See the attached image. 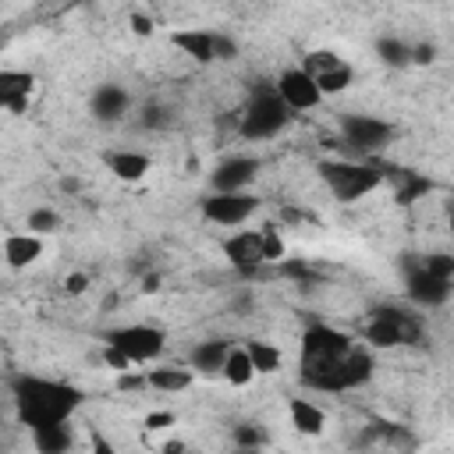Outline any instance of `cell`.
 Returning <instances> with one entry per match:
<instances>
[{
  "mask_svg": "<svg viewBox=\"0 0 454 454\" xmlns=\"http://www.w3.org/2000/svg\"><path fill=\"white\" fill-rule=\"evenodd\" d=\"M301 383L319 394H344L372 376V348H362L333 326H309L301 333Z\"/></svg>",
  "mask_w": 454,
  "mask_h": 454,
  "instance_id": "6da1fadb",
  "label": "cell"
},
{
  "mask_svg": "<svg viewBox=\"0 0 454 454\" xmlns=\"http://www.w3.org/2000/svg\"><path fill=\"white\" fill-rule=\"evenodd\" d=\"M11 401L18 419L32 429L43 426H64L71 422V415L82 408V390L64 383V380H46V376H14L11 380Z\"/></svg>",
  "mask_w": 454,
  "mask_h": 454,
  "instance_id": "7a4b0ae2",
  "label": "cell"
},
{
  "mask_svg": "<svg viewBox=\"0 0 454 454\" xmlns=\"http://www.w3.org/2000/svg\"><path fill=\"white\" fill-rule=\"evenodd\" d=\"M287 121H291V106L277 96V89L270 85V89H259L252 99H248V106L241 110V117H238V135L245 138V142H266V138H273V135H280L284 128H287Z\"/></svg>",
  "mask_w": 454,
  "mask_h": 454,
  "instance_id": "3957f363",
  "label": "cell"
},
{
  "mask_svg": "<svg viewBox=\"0 0 454 454\" xmlns=\"http://www.w3.org/2000/svg\"><path fill=\"white\" fill-rule=\"evenodd\" d=\"M454 287V255H426L419 270L408 273V298L415 305L436 309L450 298Z\"/></svg>",
  "mask_w": 454,
  "mask_h": 454,
  "instance_id": "277c9868",
  "label": "cell"
},
{
  "mask_svg": "<svg viewBox=\"0 0 454 454\" xmlns=\"http://www.w3.org/2000/svg\"><path fill=\"white\" fill-rule=\"evenodd\" d=\"M362 337H365V348H401V344H415L422 337V323L415 312L383 305L365 319Z\"/></svg>",
  "mask_w": 454,
  "mask_h": 454,
  "instance_id": "5b68a950",
  "label": "cell"
},
{
  "mask_svg": "<svg viewBox=\"0 0 454 454\" xmlns=\"http://www.w3.org/2000/svg\"><path fill=\"white\" fill-rule=\"evenodd\" d=\"M319 174H323L330 195L340 199V202H358L362 195L376 192L380 181H383V170H376V167H369V163H351V160L323 163Z\"/></svg>",
  "mask_w": 454,
  "mask_h": 454,
  "instance_id": "8992f818",
  "label": "cell"
},
{
  "mask_svg": "<svg viewBox=\"0 0 454 454\" xmlns=\"http://www.w3.org/2000/svg\"><path fill=\"white\" fill-rule=\"evenodd\" d=\"M106 344H114L117 351H124L135 365L138 362H156L167 348V333L153 323H131V326H117L106 333Z\"/></svg>",
  "mask_w": 454,
  "mask_h": 454,
  "instance_id": "52a82bcc",
  "label": "cell"
},
{
  "mask_svg": "<svg viewBox=\"0 0 454 454\" xmlns=\"http://www.w3.org/2000/svg\"><path fill=\"white\" fill-rule=\"evenodd\" d=\"M340 135H344V142L355 153L372 156V153H380V149L390 145L394 124L383 121V117H376V114H340Z\"/></svg>",
  "mask_w": 454,
  "mask_h": 454,
  "instance_id": "ba28073f",
  "label": "cell"
},
{
  "mask_svg": "<svg viewBox=\"0 0 454 454\" xmlns=\"http://www.w3.org/2000/svg\"><path fill=\"white\" fill-rule=\"evenodd\" d=\"M259 209V199L252 192H209L202 199V216L216 227H241Z\"/></svg>",
  "mask_w": 454,
  "mask_h": 454,
  "instance_id": "9c48e42d",
  "label": "cell"
},
{
  "mask_svg": "<svg viewBox=\"0 0 454 454\" xmlns=\"http://www.w3.org/2000/svg\"><path fill=\"white\" fill-rule=\"evenodd\" d=\"M301 67L312 74V82L319 85L323 96H337V92H344V89L355 82V67H351L344 57L330 53V50L309 53V57L301 60Z\"/></svg>",
  "mask_w": 454,
  "mask_h": 454,
  "instance_id": "30bf717a",
  "label": "cell"
},
{
  "mask_svg": "<svg viewBox=\"0 0 454 454\" xmlns=\"http://www.w3.org/2000/svg\"><path fill=\"white\" fill-rule=\"evenodd\" d=\"M273 89H277V96L291 106V114H294V110H298V114H301V110H316V106L326 99V96L319 92V85L312 82V74H309L301 64H298V67H284V71L277 74V85H273Z\"/></svg>",
  "mask_w": 454,
  "mask_h": 454,
  "instance_id": "8fae6325",
  "label": "cell"
},
{
  "mask_svg": "<svg viewBox=\"0 0 454 454\" xmlns=\"http://www.w3.org/2000/svg\"><path fill=\"white\" fill-rule=\"evenodd\" d=\"M223 255L234 270L241 273H252L266 262V241H262V231H234L227 241H223Z\"/></svg>",
  "mask_w": 454,
  "mask_h": 454,
  "instance_id": "7c38bea8",
  "label": "cell"
},
{
  "mask_svg": "<svg viewBox=\"0 0 454 454\" xmlns=\"http://www.w3.org/2000/svg\"><path fill=\"white\" fill-rule=\"evenodd\" d=\"M255 174H259V160H252V156H227V160H220L213 167L209 184H213V192H248Z\"/></svg>",
  "mask_w": 454,
  "mask_h": 454,
  "instance_id": "4fadbf2b",
  "label": "cell"
},
{
  "mask_svg": "<svg viewBox=\"0 0 454 454\" xmlns=\"http://www.w3.org/2000/svg\"><path fill=\"white\" fill-rule=\"evenodd\" d=\"M32 89H35V78L28 71H18V67H4L0 71V106L7 114H25Z\"/></svg>",
  "mask_w": 454,
  "mask_h": 454,
  "instance_id": "5bb4252c",
  "label": "cell"
},
{
  "mask_svg": "<svg viewBox=\"0 0 454 454\" xmlns=\"http://www.w3.org/2000/svg\"><path fill=\"white\" fill-rule=\"evenodd\" d=\"M128 106H131V96H128V89H124V85H117V82L99 85V89L92 92V99H89L92 117H96V121H103V124L121 121V117L128 114Z\"/></svg>",
  "mask_w": 454,
  "mask_h": 454,
  "instance_id": "9a60e30c",
  "label": "cell"
},
{
  "mask_svg": "<svg viewBox=\"0 0 454 454\" xmlns=\"http://www.w3.org/2000/svg\"><path fill=\"white\" fill-rule=\"evenodd\" d=\"M216 35H220V32H206V28H177V32L170 35V43H174L184 57H192V60H199V64H209V60H216Z\"/></svg>",
  "mask_w": 454,
  "mask_h": 454,
  "instance_id": "2e32d148",
  "label": "cell"
},
{
  "mask_svg": "<svg viewBox=\"0 0 454 454\" xmlns=\"http://www.w3.org/2000/svg\"><path fill=\"white\" fill-rule=\"evenodd\" d=\"M39 255H43V238H39V234L11 231V234L4 238V259H7V266L25 270V266H32Z\"/></svg>",
  "mask_w": 454,
  "mask_h": 454,
  "instance_id": "e0dca14e",
  "label": "cell"
},
{
  "mask_svg": "<svg viewBox=\"0 0 454 454\" xmlns=\"http://www.w3.org/2000/svg\"><path fill=\"white\" fill-rule=\"evenodd\" d=\"M287 419L301 436H319L326 429V411L312 397H291L287 401Z\"/></svg>",
  "mask_w": 454,
  "mask_h": 454,
  "instance_id": "ac0fdd59",
  "label": "cell"
},
{
  "mask_svg": "<svg viewBox=\"0 0 454 454\" xmlns=\"http://www.w3.org/2000/svg\"><path fill=\"white\" fill-rule=\"evenodd\" d=\"M103 160L114 170V177H121V181H142L149 174V167H153V160L145 153H138V149H114Z\"/></svg>",
  "mask_w": 454,
  "mask_h": 454,
  "instance_id": "d6986e66",
  "label": "cell"
},
{
  "mask_svg": "<svg viewBox=\"0 0 454 454\" xmlns=\"http://www.w3.org/2000/svg\"><path fill=\"white\" fill-rule=\"evenodd\" d=\"M231 340H199L195 348H192V369L195 372H206V376H213V372H223V365H227V355H231Z\"/></svg>",
  "mask_w": 454,
  "mask_h": 454,
  "instance_id": "ffe728a7",
  "label": "cell"
},
{
  "mask_svg": "<svg viewBox=\"0 0 454 454\" xmlns=\"http://www.w3.org/2000/svg\"><path fill=\"white\" fill-rule=\"evenodd\" d=\"M28 436H32L35 454H67L71 443H74L71 422H64V426H43V429H32Z\"/></svg>",
  "mask_w": 454,
  "mask_h": 454,
  "instance_id": "44dd1931",
  "label": "cell"
},
{
  "mask_svg": "<svg viewBox=\"0 0 454 454\" xmlns=\"http://www.w3.org/2000/svg\"><path fill=\"white\" fill-rule=\"evenodd\" d=\"M145 380H149V390H160V394H181V390L192 387V369H181V365H160V369H149Z\"/></svg>",
  "mask_w": 454,
  "mask_h": 454,
  "instance_id": "7402d4cb",
  "label": "cell"
},
{
  "mask_svg": "<svg viewBox=\"0 0 454 454\" xmlns=\"http://www.w3.org/2000/svg\"><path fill=\"white\" fill-rule=\"evenodd\" d=\"M231 387H245V383H252L255 380V365H252V358H248V351H245V344H234L231 348V355H227V365H223V372H220Z\"/></svg>",
  "mask_w": 454,
  "mask_h": 454,
  "instance_id": "603a6c76",
  "label": "cell"
},
{
  "mask_svg": "<svg viewBox=\"0 0 454 454\" xmlns=\"http://www.w3.org/2000/svg\"><path fill=\"white\" fill-rule=\"evenodd\" d=\"M245 351H248V358L255 365V376H270V372L280 369V348L277 344H270V340H248Z\"/></svg>",
  "mask_w": 454,
  "mask_h": 454,
  "instance_id": "cb8c5ba5",
  "label": "cell"
},
{
  "mask_svg": "<svg viewBox=\"0 0 454 454\" xmlns=\"http://www.w3.org/2000/svg\"><path fill=\"white\" fill-rule=\"evenodd\" d=\"M376 57L390 67H401V64H411V46L404 39H394V35H383L376 43Z\"/></svg>",
  "mask_w": 454,
  "mask_h": 454,
  "instance_id": "d4e9b609",
  "label": "cell"
},
{
  "mask_svg": "<svg viewBox=\"0 0 454 454\" xmlns=\"http://www.w3.org/2000/svg\"><path fill=\"white\" fill-rule=\"evenodd\" d=\"M57 227H60V213H57V209H50V206L32 209V213H28V220H25V231H28V234H39V238H43V234H53Z\"/></svg>",
  "mask_w": 454,
  "mask_h": 454,
  "instance_id": "484cf974",
  "label": "cell"
},
{
  "mask_svg": "<svg viewBox=\"0 0 454 454\" xmlns=\"http://www.w3.org/2000/svg\"><path fill=\"white\" fill-rule=\"evenodd\" d=\"M234 443H238V450H262L266 429L255 426V422H241V426L234 429Z\"/></svg>",
  "mask_w": 454,
  "mask_h": 454,
  "instance_id": "4316f807",
  "label": "cell"
},
{
  "mask_svg": "<svg viewBox=\"0 0 454 454\" xmlns=\"http://www.w3.org/2000/svg\"><path fill=\"white\" fill-rule=\"evenodd\" d=\"M103 362H106V369H114L117 376H121V372H131V365H135V362H131L124 351H117L114 344H106V348H103Z\"/></svg>",
  "mask_w": 454,
  "mask_h": 454,
  "instance_id": "83f0119b",
  "label": "cell"
},
{
  "mask_svg": "<svg viewBox=\"0 0 454 454\" xmlns=\"http://www.w3.org/2000/svg\"><path fill=\"white\" fill-rule=\"evenodd\" d=\"M422 192H429V181H426V177H411V174H408V184L397 192V199H401V202H415V195H422Z\"/></svg>",
  "mask_w": 454,
  "mask_h": 454,
  "instance_id": "f1b7e54d",
  "label": "cell"
},
{
  "mask_svg": "<svg viewBox=\"0 0 454 454\" xmlns=\"http://www.w3.org/2000/svg\"><path fill=\"white\" fill-rule=\"evenodd\" d=\"M262 241H266V262H273V259L284 255V241H280V234L273 227H262Z\"/></svg>",
  "mask_w": 454,
  "mask_h": 454,
  "instance_id": "f546056e",
  "label": "cell"
},
{
  "mask_svg": "<svg viewBox=\"0 0 454 454\" xmlns=\"http://www.w3.org/2000/svg\"><path fill=\"white\" fill-rule=\"evenodd\" d=\"M89 454H117V447H114V440H106L99 429H92V433H89Z\"/></svg>",
  "mask_w": 454,
  "mask_h": 454,
  "instance_id": "4dcf8cb0",
  "label": "cell"
},
{
  "mask_svg": "<svg viewBox=\"0 0 454 454\" xmlns=\"http://www.w3.org/2000/svg\"><path fill=\"white\" fill-rule=\"evenodd\" d=\"M117 387H121V390H145L149 380H145V372H121V376H117Z\"/></svg>",
  "mask_w": 454,
  "mask_h": 454,
  "instance_id": "1f68e13d",
  "label": "cell"
},
{
  "mask_svg": "<svg viewBox=\"0 0 454 454\" xmlns=\"http://www.w3.org/2000/svg\"><path fill=\"white\" fill-rule=\"evenodd\" d=\"M174 426V411H149L145 415V429H167Z\"/></svg>",
  "mask_w": 454,
  "mask_h": 454,
  "instance_id": "d6a6232c",
  "label": "cell"
},
{
  "mask_svg": "<svg viewBox=\"0 0 454 454\" xmlns=\"http://www.w3.org/2000/svg\"><path fill=\"white\" fill-rule=\"evenodd\" d=\"M131 32H135V35H149V32H153V18L135 11V14H131Z\"/></svg>",
  "mask_w": 454,
  "mask_h": 454,
  "instance_id": "836d02e7",
  "label": "cell"
},
{
  "mask_svg": "<svg viewBox=\"0 0 454 454\" xmlns=\"http://www.w3.org/2000/svg\"><path fill=\"white\" fill-rule=\"evenodd\" d=\"M216 57H223V60L238 57V46H234V39H227V35H216Z\"/></svg>",
  "mask_w": 454,
  "mask_h": 454,
  "instance_id": "e575fe53",
  "label": "cell"
},
{
  "mask_svg": "<svg viewBox=\"0 0 454 454\" xmlns=\"http://www.w3.org/2000/svg\"><path fill=\"white\" fill-rule=\"evenodd\" d=\"M85 287H89V277L85 273H71L67 277V294H82Z\"/></svg>",
  "mask_w": 454,
  "mask_h": 454,
  "instance_id": "d590c367",
  "label": "cell"
},
{
  "mask_svg": "<svg viewBox=\"0 0 454 454\" xmlns=\"http://www.w3.org/2000/svg\"><path fill=\"white\" fill-rule=\"evenodd\" d=\"M433 53H436V50H433L429 43H426V46H411V60H415V64H429Z\"/></svg>",
  "mask_w": 454,
  "mask_h": 454,
  "instance_id": "8d00e7d4",
  "label": "cell"
},
{
  "mask_svg": "<svg viewBox=\"0 0 454 454\" xmlns=\"http://www.w3.org/2000/svg\"><path fill=\"white\" fill-rule=\"evenodd\" d=\"M163 454H184V443L181 440H170V443H163Z\"/></svg>",
  "mask_w": 454,
  "mask_h": 454,
  "instance_id": "74e56055",
  "label": "cell"
},
{
  "mask_svg": "<svg viewBox=\"0 0 454 454\" xmlns=\"http://www.w3.org/2000/svg\"><path fill=\"white\" fill-rule=\"evenodd\" d=\"M238 454H262V450H238Z\"/></svg>",
  "mask_w": 454,
  "mask_h": 454,
  "instance_id": "f35d334b",
  "label": "cell"
}]
</instances>
